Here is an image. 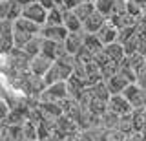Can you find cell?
Wrapping results in <instances>:
<instances>
[{"mask_svg":"<svg viewBox=\"0 0 146 141\" xmlns=\"http://www.w3.org/2000/svg\"><path fill=\"white\" fill-rule=\"evenodd\" d=\"M7 20H0V31H2V28H4V24H6Z\"/></svg>","mask_w":146,"mask_h":141,"instance_id":"4316f807","label":"cell"},{"mask_svg":"<svg viewBox=\"0 0 146 141\" xmlns=\"http://www.w3.org/2000/svg\"><path fill=\"white\" fill-rule=\"evenodd\" d=\"M135 83L139 84L143 90H146V64L141 68L139 72H137V81H135Z\"/></svg>","mask_w":146,"mask_h":141,"instance_id":"cb8c5ba5","label":"cell"},{"mask_svg":"<svg viewBox=\"0 0 146 141\" xmlns=\"http://www.w3.org/2000/svg\"><path fill=\"white\" fill-rule=\"evenodd\" d=\"M104 53H106L113 62H121L122 59L126 57L124 46H122L119 40H115V42H111V44H106V46H104Z\"/></svg>","mask_w":146,"mask_h":141,"instance_id":"4fadbf2b","label":"cell"},{"mask_svg":"<svg viewBox=\"0 0 146 141\" xmlns=\"http://www.w3.org/2000/svg\"><path fill=\"white\" fill-rule=\"evenodd\" d=\"M0 123H2V119H0Z\"/></svg>","mask_w":146,"mask_h":141,"instance_id":"1f68e13d","label":"cell"},{"mask_svg":"<svg viewBox=\"0 0 146 141\" xmlns=\"http://www.w3.org/2000/svg\"><path fill=\"white\" fill-rule=\"evenodd\" d=\"M144 7L143 4H139L137 0H126V13H130L131 17H135V19H141V17L144 15Z\"/></svg>","mask_w":146,"mask_h":141,"instance_id":"ffe728a7","label":"cell"},{"mask_svg":"<svg viewBox=\"0 0 146 141\" xmlns=\"http://www.w3.org/2000/svg\"><path fill=\"white\" fill-rule=\"evenodd\" d=\"M20 6H27V4H33V2H36V0H17Z\"/></svg>","mask_w":146,"mask_h":141,"instance_id":"484cf974","label":"cell"},{"mask_svg":"<svg viewBox=\"0 0 146 141\" xmlns=\"http://www.w3.org/2000/svg\"><path fill=\"white\" fill-rule=\"evenodd\" d=\"M0 99H2V90H0Z\"/></svg>","mask_w":146,"mask_h":141,"instance_id":"4dcf8cb0","label":"cell"},{"mask_svg":"<svg viewBox=\"0 0 146 141\" xmlns=\"http://www.w3.org/2000/svg\"><path fill=\"white\" fill-rule=\"evenodd\" d=\"M108 110L117 114V116H126V114L133 112V106H131L130 101L122 94H113L108 99Z\"/></svg>","mask_w":146,"mask_h":141,"instance_id":"277c9868","label":"cell"},{"mask_svg":"<svg viewBox=\"0 0 146 141\" xmlns=\"http://www.w3.org/2000/svg\"><path fill=\"white\" fill-rule=\"evenodd\" d=\"M119 130L124 132V134H130L133 132V116L131 114H126V116H121V121H119Z\"/></svg>","mask_w":146,"mask_h":141,"instance_id":"7402d4cb","label":"cell"},{"mask_svg":"<svg viewBox=\"0 0 146 141\" xmlns=\"http://www.w3.org/2000/svg\"><path fill=\"white\" fill-rule=\"evenodd\" d=\"M97 37L100 39V42H102L104 46H106V44H111V42H115V40L119 39V28L108 19L106 22H104L102 28L97 31Z\"/></svg>","mask_w":146,"mask_h":141,"instance_id":"ba28073f","label":"cell"},{"mask_svg":"<svg viewBox=\"0 0 146 141\" xmlns=\"http://www.w3.org/2000/svg\"><path fill=\"white\" fill-rule=\"evenodd\" d=\"M106 83V86H108V90H110V94H122L126 90V86L130 84V81L126 79V77H122L121 74H115V75H111L110 79H106L104 81Z\"/></svg>","mask_w":146,"mask_h":141,"instance_id":"8fae6325","label":"cell"},{"mask_svg":"<svg viewBox=\"0 0 146 141\" xmlns=\"http://www.w3.org/2000/svg\"><path fill=\"white\" fill-rule=\"evenodd\" d=\"M20 49H24V51H26L29 57L38 55L40 49H42V37H40V35H35V37L31 39L29 42H26V46H24V48H20Z\"/></svg>","mask_w":146,"mask_h":141,"instance_id":"e0dca14e","label":"cell"},{"mask_svg":"<svg viewBox=\"0 0 146 141\" xmlns=\"http://www.w3.org/2000/svg\"><path fill=\"white\" fill-rule=\"evenodd\" d=\"M11 24H13L15 48H24L26 42H29L35 35H40V29H42V26H38V24H35V22L24 19V17L17 19L15 22H11Z\"/></svg>","mask_w":146,"mask_h":141,"instance_id":"6da1fadb","label":"cell"},{"mask_svg":"<svg viewBox=\"0 0 146 141\" xmlns=\"http://www.w3.org/2000/svg\"><path fill=\"white\" fill-rule=\"evenodd\" d=\"M108 19L104 15H100V13L95 9L91 15L86 19L84 22H82V29L86 31V33H97V31L104 26V22H106Z\"/></svg>","mask_w":146,"mask_h":141,"instance_id":"30bf717a","label":"cell"},{"mask_svg":"<svg viewBox=\"0 0 146 141\" xmlns=\"http://www.w3.org/2000/svg\"><path fill=\"white\" fill-rule=\"evenodd\" d=\"M68 31L66 28H64V24L60 26H48L44 24L42 29H40V37L42 39H48V40H55V42H64L68 37Z\"/></svg>","mask_w":146,"mask_h":141,"instance_id":"52a82bcc","label":"cell"},{"mask_svg":"<svg viewBox=\"0 0 146 141\" xmlns=\"http://www.w3.org/2000/svg\"><path fill=\"white\" fill-rule=\"evenodd\" d=\"M13 6H15V0H0V20H7L9 22Z\"/></svg>","mask_w":146,"mask_h":141,"instance_id":"44dd1931","label":"cell"},{"mask_svg":"<svg viewBox=\"0 0 146 141\" xmlns=\"http://www.w3.org/2000/svg\"><path fill=\"white\" fill-rule=\"evenodd\" d=\"M84 48L88 49L91 55H97L99 51L104 49V44L100 42V39L97 37V33H86V31H84Z\"/></svg>","mask_w":146,"mask_h":141,"instance_id":"5bb4252c","label":"cell"},{"mask_svg":"<svg viewBox=\"0 0 146 141\" xmlns=\"http://www.w3.org/2000/svg\"><path fill=\"white\" fill-rule=\"evenodd\" d=\"M9 112H11V104H9L7 101H6V99H0V119H6V117L9 116Z\"/></svg>","mask_w":146,"mask_h":141,"instance_id":"603a6c76","label":"cell"},{"mask_svg":"<svg viewBox=\"0 0 146 141\" xmlns=\"http://www.w3.org/2000/svg\"><path fill=\"white\" fill-rule=\"evenodd\" d=\"M22 17L38 26H44L46 19H48V9L40 2H33V4H27V6L22 7Z\"/></svg>","mask_w":146,"mask_h":141,"instance_id":"3957f363","label":"cell"},{"mask_svg":"<svg viewBox=\"0 0 146 141\" xmlns=\"http://www.w3.org/2000/svg\"><path fill=\"white\" fill-rule=\"evenodd\" d=\"M40 53L46 55L51 61H57L60 59L62 55H66V48H64V42H55V40H48V39H42V49Z\"/></svg>","mask_w":146,"mask_h":141,"instance_id":"5b68a950","label":"cell"},{"mask_svg":"<svg viewBox=\"0 0 146 141\" xmlns=\"http://www.w3.org/2000/svg\"><path fill=\"white\" fill-rule=\"evenodd\" d=\"M119 74H121L122 77H126L130 83H135V81H137V72L131 68L130 61H128V57H124L121 62H119Z\"/></svg>","mask_w":146,"mask_h":141,"instance_id":"2e32d148","label":"cell"},{"mask_svg":"<svg viewBox=\"0 0 146 141\" xmlns=\"http://www.w3.org/2000/svg\"><path fill=\"white\" fill-rule=\"evenodd\" d=\"M115 2L117 0H95V9H97L100 15H104L106 19H110L113 13V7H115Z\"/></svg>","mask_w":146,"mask_h":141,"instance_id":"ac0fdd59","label":"cell"},{"mask_svg":"<svg viewBox=\"0 0 146 141\" xmlns=\"http://www.w3.org/2000/svg\"><path fill=\"white\" fill-rule=\"evenodd\" d=\"M53 61L51 59H48L46 55H42V53H38V55L31 57L29 61V72L36 77H44L46 74H48V70L51 68Z\"/></svg>","mask_w":146,"mask_h":141,"instance_id":"8992f818","label":"cell"},{"mask_svg":"<svg viewBox=\"0 0 146 141\" xmlns=\"http://www.w3.org/2000/svg\"><path fill=\"white\" fill-rule=\"evenodd\" d=\"M70 99V94H68V86L66 81H58V83H53L49 86H46L44 92L40 94L38 101H51V103H62Z\"/></svg>","mask_w":146,"mask_h":141,"instance_id":"7a4b0ae2","label":"cell"},{"mask_svg":"<svg viewBox=\"0 0 146 141\" xmlns=\"http://www.w3.org/2000/svg\"><path fill=\"white\" fill-rule=\"evenodd\" d=\"M22 141H38V139H22Z\"/></svg>","mask_w":146,"mask_h":141,"instance_id":"f1b7e54d","label":"cell"},{"mask_svg":"<svg viewBox=\"0 0 146 141\" xmlns=\"http://www.w3.org/2000/svg\"><path fill=\"white\" fill-rule=\"evenodd\" d=\"M73 11H75V15L79 17L82 22H84V20L91 15V13L95 11V4H93V2H90V0H82L80 4H77V7H75Z\"/></svg>","mask_w":146,"mask_h":141,"instance_id":"9a60e30c","label":"cell"},{"mask_svg":"<svg viewBox=\"0 0 146 141\" xmlns=\"http://www.w3.org/2000/svg\"><path fill=\"white\" fill-rule=\"evenodd\" d=\"M62 20H64V9L60 6H57V7L48 11V19H46V24L48 26H60Z\"/></svg>","mask_w":146,"mask_h":141,"instance_id":"d6986e66","label":"cell"},{"mask_svg":"<svg viewBox=\"0 0 146 141\" xmlns=\"http://www.w3.org/2000/svg\"><path fill=\"white\" fill-rule=\"evenodd\" d=\"M117 2H126V0H117Z\"/></svg>","mask_w":146,"mask_h":141,"instance_id":"f546056e","label":"cell"},{"mask_svg":"<svg viewBox=\"0 0 146 141\" xmlns=\"http://www.w3.org/2000/svg\"><path fill=\"white\" fill-rule=\"evenodd\" d=\"M2 130H4V125L0 123V138H2Z\"/></svg>","mask_w":146,"mask_h":141,"instance_id":"83f0119b","label":"cell"},{"mask_svg":"<svg viewBox=\"0 0 146 141\" xmlns=\"http://www.w3.org/2000/svg\"><path fill=\"white\" fill-rule=\"evenodd\" d=\"M64 28H66L70 33H75V31H84L82 29V20L75 15L73 9H64V20H62Z\"/></svg>","mask_w":146,"mask_h":141,"instance_id":"7c38bea8","label":"cell"},{"mask_svg":"<svg viewBox=\"0 0 146 141\" xmlns=\"http://www.w3.org/2000/svg\"><path fill=\"white\" fill-rule=\"evenodd\" d=\"M84 46V31H75V33H68L66 40H64V48L70 55H77L80 48Z\"/></svg>","mask_w":146,"mask_h":141,"instance_id":"9c48e42d","label":"cell"},{"mask_svg":"<svg viewBox=\"0 0 146 141\" xmlns=\"http://www.w3.org/2000/svg\"><path fill=\"white\" fill-rule=\"evenodd\" d=\"M36 2H40V4H42V6L46 7V9H48V11L58 6V4H57V0H36Z\"/></svg>","mask_w":146,"mask_h":141,"instance_id":"d4e9b609","label":"cell"}]
</instances>
